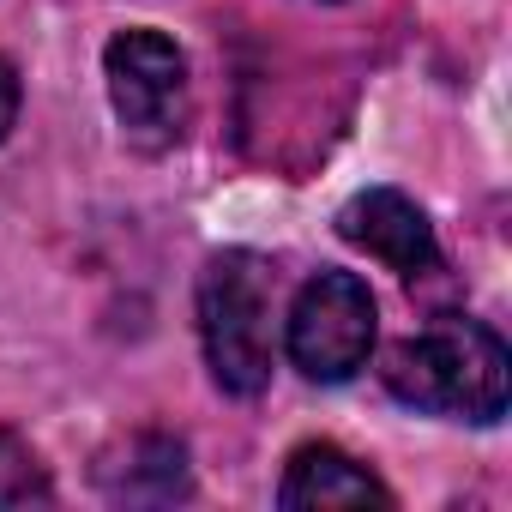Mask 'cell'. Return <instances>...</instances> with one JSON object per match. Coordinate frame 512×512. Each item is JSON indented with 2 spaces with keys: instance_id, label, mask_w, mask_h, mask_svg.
Returning a JSON list of instances; mask_svg holds the SVG:
<instances>
[{
  "instance_id": "cell-5",
  "label": "cell",
  "mask_w": 512,
  "mask_h": 512,
  "mask_svg": "<svg viewBox=\"0 0 512 512\" xmlns=\"http://www.w3.org/2000/svg\"><path fill=\"white\" fill-rule=\"evenodd\" d=\"M338 235L362 253H374L380 266H392L398 278H428L440 247H434V223L422 217L416 199H404L398 187H368L338 211Z\"/></svg>"
},
{
  "instance_id": "cell-9",
  "label": "cell",
  "mask_w": 512,
  "mask_h": 512,
  "mask_svg": "<svg viewBox=\"0 0 512 512\" xmlns=\"http://www.w3.org/2000/svg\"><path fill=\"white\" fill-rule=\"evenodd\" d=\"M13 121H19V73L0 61V139L13 133Z\"/></svg>"
},
{
  "instance_id": "cell-8",
  "label": "cell",
  "mask_w": 512,
  "mask_h": 512,
  "mask_svg": "<svg viewBox=\"0 0 512 512\" xmlns=\"http://www.w3.org/2000/svg\"><path fill=\"white\" fill-rule=\"evenodd\" d=\"M31 500H49V476L19 434H0V506H31Z\"/></svg>"
},
{
  "instance_id": "cell-2",
  "label": "cell",
  "mask_w": 512,
  "mask_h": 512,
  "mask_svg": "<svg viewBox=\"0 0 512 512\" xmlns=\"http://www.w3.org/2000/svg\"><path fill=\"white\" fill-rule=\"evenodd\" d=\"M199 338L223 392L253 398L272 380V278L253 253H223L199 278Z\"/></svg>"
},
{
  "instance_id": "cell-1",
  "label": "cell",
  "mask_w": 512,
  "mask_h": 512,
  "mask_svg": "<svg viewBox=\"0 0 512 512\" xmlns=\"http://www.w3.org/2000/svg\"><path fill=\"white\" fill-rule=\"evenodd\" d=\"M386 392L410 410L500 422L506 416V344L476 320H434L386 350Z\"/></svg>"
},
{
  "instance_id": "cell-4",
  "label": "cell",
  "mask_w": 512,
  "mask_h": 512,
  "mask_svg": "<svg viewBox=\"0 0 512 512\" xmlns=\"http://www.w3.org/2000/svg\"><path fill=\"white\" fill-rule=\"evenodd\" d=\"M374 350V296L356 272H320L290 308V362L308 380H350Z\"/></svg>"
},
{
  "instance_id": "cell-6",
  "label": "cell",
  "mask_w": 512,
  "mask_h": 512,
  "mask_svg": "<svg viewBox=\"0 0 512 512\" xmlns=\"http://www.w3.org/2000/svg\"><path fill=\"white\" fill-rule=\"evenodd\" d=\"M278 500L290 512H308V506H392L380 476L368 464H356L350 452H338V446H302L284 470Z\"/></svg>"
},
{
  "instance_id": "cell-7",
  "label": "cell",
  "mask_w": 512,
  "mask_h": 512,
  "mask_svg": "<svg viewBox=\"0 0 512 512\" xmlns=\"http://www.w3.org/2000/svg\"><path fill=\"white\" fill-rule=\"evenodd\" d=\"M133 476H103V488L115 500H181L187 494V452L175 440H133Z\"/></svg>"
},
{
  "instance_id": "cell-3",
  "label": "cell",
  "mask_w": 512,
  "mask_h": 512,
  "mask_svg": "<svg viewBox=\"0 0 512 512\" xmlns=\"http://www.w3.org/2000/svg\"><path fill=\"white\" fill-rule=\"evenodd\" d=\"M103 73H109V97H115V115H121L133 145L163 151L181 139V127H187V61L169 37L121 31L103 55Z\"/></svg>"
}]
</instances>
